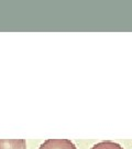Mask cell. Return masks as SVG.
Segmentation results:
<instances>
[{
    "mask_svg": "<svg viewBox=\"0 0 132 149\" xmlns=\"http://www.w3.org/2000/svg\"><path fill=\"white\" fill-rule=\"evenodd\" d=\"M39 149H77L68 139H48L43 143Z\"/></svg>",
    "mask_w": 132,
    "mask_h": 149,
    "instance_id": "1",
    "label": "cell"
},
{
    "mask_svg": "<svg viewBox=\"0 0 132 149\" xmlns=\"http://www.w3.org/2000/svg\"><path fill=\"white\" fill-rule=\"evenodd\" d=\"M0 149H26L24 139H0Z\"/></svg>",
    "mask_w": 132,
    "mask_h": 149,
    "instance_id": "2",
    "label": "cell"
},
{
    "mask_svg": "<svg viewBox=\"0 0 132 149\" xmlns=\"http://www.w3.org/2000/svg\"><path fill=\"white\" fill-rule=\"evenodd\" d=\"M90 149H123L119 144L113 141H101L94 145Z\"/></svg>",
    "mask_w": 132,
    "mask_h": 149,
    "instance_id": "3",
    "label": "cell"
}]
</instances>
